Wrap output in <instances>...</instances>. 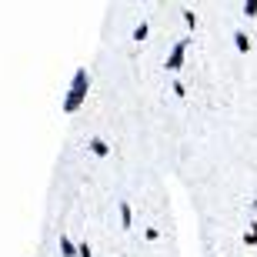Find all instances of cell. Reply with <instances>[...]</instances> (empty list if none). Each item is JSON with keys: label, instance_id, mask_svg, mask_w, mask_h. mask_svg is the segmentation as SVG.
I'll use <instances>...</instances> for the list:
<instances>
[{"label": "cell", "instance_id": "6da1fadb", "mask_svg": "<svg viewBox=\"0 0 257 257\" xmlns=\"http://www.w3.org/2000/svg\"><path fill=\"white\" fill-rule=\"evenodd\" d=\"M87 90H90V74H87V67H77L74 80H70V90H67L64 104H60V110H64V114H77V110L84 107V100H87Z\"/></svg>", "mask_w": 257, "mask_h": 257}, {"label": "cell", "instance_id": "7a4b0ae2", "mask_svg": "<svg viewBox=\"0 0 257 257\" xmlns=\"http://www.w3.org/2000/svg\"><path fill=\"white\" fill-rule=\"evenodd\" d=\"M187 44H191V37H181L177 44L171 47V54H167V60H164V70L167 74H177L184 67V57H187Z\"/></svg>", "mask_w": 257, "mask_h": 257}, {"label": "cell", "instance_id": "3957f363", "mask_svg": "<svg viewBox=\"0 0 257 257\" xmlns=\"http://www.w3.org/2000/svg\"><path fill=\"white\" fill-rule=\"evenodd\" d=\"M77 254H80V244L67 230H60V257H77Z\"/></svg>", "mask_w": 257, "mask_h": 257}, {"label": "cell", "instance_id": "277c9868", "mask_svg": "<svg viewBox=\"0 0 257 257\" xmlns=\"http://www.w3.org/2000/svg\"><path fill=\"white\" fill-rule=\"evenodd\" d=\"M117 217H120V230H131L134 227V210L127 200H117Z\"/></svg>", "mask_w": 257, "mask_h": 257}, {"label": "cell", "instance_id": "5b68a950", "mask_svg": "<svg viewBox=\"0 0 257 257\" xmlns=\"http://www.w3.org/2000/svg\"><path fill=\"white\" fill-rule=\"evenodd\" d=\"M87 147H90V154H94V157H100V161H104V157H110V144H107L104 137H90V144H87Z\"/></svg>", "mask_w": 257, "mask_h": 257}, {"label": "cell", "instance_id": "8992f818", "mask_svg": "<svg viewBox=\"0 0 257 257\" xmlns=\"http://www.w3.org/2000/svg\"><path fill=\"white\" fill-rule=\"evenodd\" d=\"M234 47H237L240 54H247V50H250V37L244 34V30H234Z\"/></svg>", "mask_w": 257, "mask_h": 257}, {"label": "cell", "instance_id": "52a82bcc", "mask_svg": "<svg viewBox=\"0 0 257 257\" xmlns=\"http://www.w3.org/2000/svg\"><path fill=\"white\" fill-rule=\"evenodd\" d=\"M147 34H151V24H147V20H141V24L134 27V40L141 44V40H147Z\"/></svg>", "mask_w": 257, "mask_h": 257}, {"label": "cell", "instance_id": "ba28073f", "mask_svg": "<svg viewBox=\"0 0 257 257\" xmlns=\"http://www.w3.org/2000/svg\"><path fill=\"white\" fill-rule=\"evenodd\" d=\"M181 14H184V24H187V27H197V14H194V10H181Z\"/></svg>", "mask_w": 257, "mask_h": 257}, {"label": "cell", "instance_id": "9c48e42d", "mask_svg": "<svg viewBox=\"0 0 257 257\" xmlns=\"http://www.w3.org/2000/svg\"><path fill=\"white\" fill-rule=\"evenodd\" d=\"M171 94L174 97H187V87H184L181 80H174V84H171Z\"/></svg>", "mask_w": 257, "mask_h": 257}, {"label": "cell", "instance_id": "30bf717a", "mask_svg": "<svg viewBox=\"0 0 257 257\" xmlns=\"http://www.w3.org/2000/svg\"><path fill=\"white\" fill-rule=\"evenodd\" d=\"M144 240H151V244H154V240H161V230H157V227H147V230H144Z\"/></svg>", "mask_w": 257, "mask_h": 257}, {"label": "cell", "instance_id": "8fae6325", "mask_svg": "<svg viewBox=\"0 0 257 257\" xmlns=\"http://www.w3.org/2000/svg\"><path fill=\"white\" fill-rule=\"evenodd\" d=\"M244 14H247V17H257V0H244Z\"/></svg>", "mask_w": 257, "mask_h": 257}, {"label": "cell", "instance_id": "7c38bea8", "mask_svg": "<svg viewBox=\"0 0 257 257\" xmlns=\"http://www.w3.org/2000/svg\"><path fill=\"white\" fill-rule=\"evenodd\" d=\"M77 257H94V250H90V244H87V240H80V254Z\"/></svg>", "mask_w": 257, "mask_h": 257}, {"label": "cell", "instance_id": "4fadbf2b", "mask_svg": "<svg viewBox=\"0 0 257 257\" xmlns=\"http://www.w3.org/2000/svg\"><path fill=\"white\" fill-rule=\"evenodd\" d=\"M244 244H247V247H257V237L250 234V230H244Z\"/></svg>", "mask_w": 257, "mask_h": 257}, {"label": "cell", "instance_id": "5bb4252c", "mask_svg": "<svg viewBox=\"0 0 257 257\" xmlns=\"http://www.w3.org/2000/svg\"><path fill=\"white\" fill-rule=\"evenodd\" d=\"M247 230H250V234L257 237V220H250V227H247Z\"/></svg>", "mask_w": 257, "mask_h": 257}, {"label": "cell", "instance_id": "9a60e30c", "mask_svg": "<svg viewBox=\"0 0 257 257\" xmlns=\"http://www.w3.org/2000/svg\"><path fill=\"white\" fill-rule=\"evenodd\" d=\"M250 207H254V210H257V197H254V200H250Z\"/></svg>", "mask_w": 257, "mask_h": 257}, {"label": "cell", "instance_id": "2e32d148", "mask_svg": "<svg viewBox=\"0 0 257 257\" xmlns=\"http://www.w3.org/2000/svg\"><path fill=\"white\" fill-rule=\"evenodd\" d=\"M214 257H220V254H214Z\"/></svg>", "mask_w": 257, "mask_h": 257}]
</instances>
